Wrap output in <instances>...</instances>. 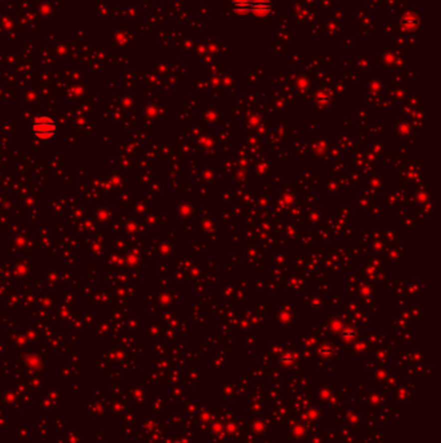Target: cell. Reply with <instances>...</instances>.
<instances>
[{
  "mask_svg": "<svg viewBox=\"0 0 441 443\" xmlns=\"http://www.w3.org/2000/svg\"><path fill=\"white\" fill-rule=\"evenodd\" d=\"M57 130L56 120L50 117H38L32 124V134L39 140H49Z\"/></svg>",
  "mask_w": 441,
  "mask_h": 443,
  "instance_id": "6da1fadb",
  "label": "cell"
}]
</instances>
